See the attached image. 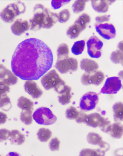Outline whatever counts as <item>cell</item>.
Instances as JSON below:
<instances>
[{
	"label": "cell",
	"instance_id": "obj_38",
	"mask_svg": "<svg viewBox=\"0 0 123 156\" xmlns=\"http://www.w3.org/2000/svg\"><path fill=\"white\" fill-rule=\"evenodd\" d=\"M10 131L5 128L0 129V142H3L8 139L10 136Z\"/></svg>",
	"mask_w": 123,
	"mask_h": 156
},
{
	"label": "cell",
	"instance_id": "obj_10",
	"mask_svg": "<svg viewBox=\"0 0 123 156\" xmlns=\"http://www.w3.org/2000/svg\"><path fill=\"white\" fill-rule=\"evenodd\" d=\"M105 78L102 72L97 70L90 73L85 72L82 75L80 81L82 84L85 85L92 84L98 86L102 83Z\"/></svg>",
	"mask_w": 123,
	"mask_h": 156
},
{
	"label": "cell",
	"instance_id": "obj_3",
	"mask_svg": "<svg viewBox=\"0 0 123 156\" xmlns=\"http://www.w3.org/2000/svg\"><path fill=\"white\" fill-rule=\"evenodd\" d=\"M41 83L46 90L53 89L58 94L66 85L64 81L60 77L55 69H52L42 77Z\"/></svg>",
	"mask_w": 123,
	"mask_h": 156
},
{
	"label": "cell",
	"instance_id": "obj_13",
	"mask_svg": "<svg viewBox=\"0 0 123 156\" xmlns=\"http://www.w3.org/2000/svg\"><path fill=\"white\" fill-rule=\"evenodd\" d=\"M25 91L33 99L40 98L43 94V91L39 88L37 83L32 80H26L24 86Z\"/></svg>",
	"mask_w": 123,
	"mask_h": 156
},
{
	"label": "cell",
	"instance_id": "obj_40",
	"mask_svg": "<svg viewBox=\"0 0 123 156\" xmlns=\"http://www.w3.org/2000/svg\"><path fill=\"white\" fill-rule=\"evenodd\" d=\"M87 115L82 111H79L78 115L75 119L76 122L78 124L84 123L85 118Z\"/></svg>",
	"mask_w": 123,
	"mask_h": 156
},
{
	"label": "cell",
	"instance_id": "obj_1",
	"mask_svg": "<svg viewBox=\"0 0 123 156\" xmlns=\"http://www.w3.org/2000/svg\"><path fill=\"white\" fill-rule=\"evenodd\" d=\"M53 56L50 49L42 40L26 39L18 46L12 56V72L21 79L36 80L52 67Z\"/></svg>",
	"mask_w": 123,
	"mask_h": 156
},
{
	"label": "cell",
	"instance_id": "obj_2",
	"mask_svg": "<svg viewBox=\"0 0 123 156\" xmlns=\"http://www.w3.org/2000/svg\"><path fill=\"white\" fill-rule=\"evenodd\" d=\"M33 13V16L29 20L30 30L36 31L43 28L49 29L58 21V14L41 4L34 6Z\"/></svg>",
	"mask_w": 123,
	"mask_h": 156
},
{
	"label": "cell",
	"instance_id": "obj_43",
	"mask_svg": "<svg viewBox=\"0 0 123 156\" xmlns=\"http://www.w3.org/2000/svg\"><path fill=\"white\" fill-rule=\"evenodd\" d=\"M117 49L123 52V41L120 42L117 45Z\"/></svg>",
	"mask_w": 123,
	"mask_h": 156
},
{
	"label": "cell",
	"instance_id": "obj_7",
	"mask_svg": "<svg viewBox=\"0 0 123 156\" xmlns=\"http://www.w3.org/2000/svg\"><path fill=\"white\" fill-rule=\"evenodd\" d=\"M55 67L62 74L74 72L78 69V62L76 58L68 57L62 59H57Z\"/></svg>",
	"mask_w": 123,
	"mask_h": 156
},
{
	"label": "cell",
	"instance_id": "obj_36",
	"mask_svg": "<svg viewBox=\"0 0 123 156\" xmlns=\"http://www.w3.org/2000/svg\"><path fill=\"white\" fill-rule=\"evenodd\" d=\"M10 89L9 86L0 81V98L7 95Z\"/></svg>",
	"mask_w": 123,
	"mask_h": 156
},
{
	"label": "cell",
	"instance_id": "obj_26",
	"mask_svg": "<svg viewBox=\"0 0 123 156\" xmlns=\"http://www.w3.org/2000/svg\"><path fill=\"white\" fill-rule=\"evenodd\" d=\"M52 133L49 129L42 128L39 129L37 133L38 139L42 142L48 141L51 137Z\"/></svg>",
	"mask_w": 123,
	"mask_h": 156
},
{
	"label": "cell",
	"instance_id": "obj_33",
	"mask_svg": "<svg viewBox=\"0 0 123 156\" xmlns=\"http://www.w3.org/2000/svg\"><path fill=\"white\" fill-rule=\"evenodd\" d=\"M79 113L76 108L75 107L71 106L68 108L65 111L66 118L69 119H76Z\"/></svg>",
	"mask_w": 123,
	"mask_h": 156
},
{
	"label": "cell",
	"instance_id": "obj_8",
	"mask_svg": "<svg viewBox=\"0 0 123 156\" xmlns=\"http://www.w3.org/2000/svg\"><path fill=\"white\" fill-rule=\"evenodd\" d=\"M98 100V95L97 93L92 91L88 92L83 95L81 98L79 108L83 111L91 110L95 108Z\"/></svg>",
	"mask_w": 123,
	"mask_h": 156
},
{
	"label": "cell",
	"instance_id": "obj_27",
	"mask_svg": "<svg viewBox=\"0 0 123 156\" xmlns=\"http://www.w3.org/2000/svg\"><path fill=\"white\" fill-rule=\"evenodd\" d=\"M69 49L68 45L65 43L60 44L56 51L57 59H62L68 57Z\"/></svg>",
	"mask_w": 123,
	"mask_h": 156
},
{
	"label": "cell",
	"instance_id": "obj_30",
	"mask_svg": "<svg viewBox=\"0 0 123 156\" xmlns=\"http://www.w3.org/2000/svg\"><path fill=\"white\" fill-rule=\"evenodd\" d=\"M32 111L31 110H22L20 115V119L25 125H28L32 123Z\"/></svg>",
	"mask_w": 123,
	"mask_h": 156
},
{
	"label": "cell",
	"instance_id": "obj_11",
	"mask_svg": "<svg viewBox=\"0 0 123 156\" xmlns=\"http://www.w3.org/2000/svg\"><path fill=\"white\" fill-rule=\"evenodd\" d=\"M120 78L119 77H112L106 79L100 93L108 94H115L122 87Z\"/></svg>",
	"mask_w": 123,
	"mask_h": 156
},
{
	"label": "cell",
	"instance_id": "obj_31",
	"mask_svg": "<svg viewBox=\"0 0 123 156\" xmlns=\"http://www.w3.org/2000/svg\"><path fill=\"white\" fill-rule=\"evenodd\" d=\"M87 0H76L72 4V8L73 12L78 14L83 11L85 9L86 2Z\"/></svg>",
	"mask_w": 123,
	"mask_h": 156
},
{
	"label": "cell",
	"instance_id": "obj_28",
	"mask_svg": "<svg viewBox=\"0 0 123 156\" xmlns=\"http://www.w3.org/2000/svg\"><path fill=\"white\" fill-rule=\"evenodd\" d=\"M85 44V41L84 40H79L75 42L71 48L72 53L76 55L81 54L84 50Z\"/></svg>",
	"mask_w": 123,
	"mask_h": 156
},
{
	"label": "cell",
	"instance_id": "obj_14",
	"mask_svg": "<svg viewBox=\"0 0 123 156\" xmlns=\"http://www.w3.org/2000/svg\"><path fill=\"white\" fill-rule=\"evenodd\" d=\"M107 119L97 112L87 115L84 123L88 126L94 128L99 127Z\"/></svg>",
	"mask_w": 123,
	"mask_h": 156
},
{
	"label": "cell",
	"instance_id": "obj_29",
	"mask_svg": "<svg viewBox=\"0 0 123 156\" xmlns=\"http://www.w3.org/2000/svg\"><path fill=\"white\" fill-rule=\"evenodd\" d=\"M110 59L113 63L115 64H123V52L117 49L111 53L110 56Z\"/></svg>",
	"mask_w": 123,
	"mask_h": 156
},
{
	"label": "cell",
	"instance_id": "obj_17",
	"mask_svg": "<svg viewBox=\"0 0 123 156\" xmlns=\"http://www.w3.org/2000/svg\"><path fill=\"white\" fill-rule=\"evenodd\" d=\"M80 67L85 72L90 73L94 72L99 68L98 64L95 61L87 58H84L80 61Z\"/></svg>",
	"mask_w": 123,
	"mask_h": 156
},
{
	"label": "cell",
	"instance_id": "obj_23",
	"mask_svg": "<svg viewBox=\"0 0 123 156\" xmlns=\"http://www.w3.org/2000/svg\"><path fill=\"white\" fill-rule=\"evenodd\" d=\"M105 152L99 148L96 149L84 148L81 150L79 156H104Z\"/></svg>",
	"mask_w": 123,
	"mask_h": 156
},
{
	"label": "cell",
	"instance_id": "obj_16",
	"mask_svg": "<svg viewBox=\"0 0 123 156\" xmlns=\"http://www.w3.org/2000/svg\"><path fill=\"white\" fill-rule=\"evenodd\" d=\"M115 0H92L91 4L93 10L99 13H105L108 10L109 6L112 5Z\"/></svg>",
	"mask_w": 123,
	"mask_h": 156
},
{
	"label": "cell",
	"instance_id": "obj_34",
	"mask_svg": "<svg viewBox=\"0 0 123 156\" xmlns=\"http://www.w3.org/2000/svg\"><path fill=\"white\" fill-rule=\"evenodd\" d=\"M70 14L69 10L67 9L62 10L58 13V21L61 23H64L69 19Z\"/></svg>",
	"mask_w": 123,
	"mask_h": 156
},
{
	"label": "cell",
	"instance_id": "obj_12",
	"mask_svg": "<svg viewBox=\"0 0 123 156\" xmlns=\"http://www.w3.org/2000/svg\"><path fill=\"white\" fill-rule=\"evenodd\" d=\"M95 30L103 38L109 40L115 38L116 31L113 24L110 23H96L94 25Z\"/></svg>",
	"mask_w": 123,
	"mask_h": 156
},
{
	"label": "cell",
	"instance_id": "obj_39",
	"mask_svg": "<svg viewBox=\"0 0 123 156\" xmlns=\"http://www.w3.org/2000/svg\"><path fill=\"white\" fill-rule=\"evenodd\" d=\"M110 15H104L101 16H96L95 20L96 23H102L104 22L109 21L110 20Z\"/></svg>",
	"mask_w": 123,
	"mask_h": 156
},
{
	"label": "cell",
	"instance_id": "obj_19",
	"mask_svg": "<svg viewBox=\"0 0 123 156\" xmlns=\"http://www.w3.org/2000/svg\"><path fill=\"white\" fill-rule=\"evenodd\" d=\"M123 133V125L120 122H116L111 124L107 134L112 137L119 139Z\"/></svg>",
	"mask_w": 123,
	"mask_h": 156
},
{
	"label": "cell",
	"instance_id": "obj_22",
	"mask_svg": "<svg viewBox=\"0 0 123 156\" xmlns=\"http://www.w3.org/2000/svg\"><path fill=\"white\" fill-rule=\"evenodd\" d=\"M34 105L32 101L24 96H21L18 100L17 105L22 110L33 111Z\"/></svg>",
	"mask_w": 123,
	"mask_h": 156
},
{
	"label": "cell",
	"instance_id": "obj_15",
	"mask_svg": "<svg viewBox=\"0 0 123 156\" xmlns=\"http://www.w3.org/2000/svg\"><path fill=\"white\" fill-rule=\"evenodd\" d=\"M30 28L29 22L21 19H17L11 27L12 33L17 36L20 35L28 30Z\"/></svg>",
	"mask_w": 123,
	"mask_h": 156
},
{
	"label": "cell",
	"instance_id": "obj_24",
	"mask_svg": "<svg viewBox=\"0 0 123 156\" xmlns=\"http://www.w3.org/2000/svg\"><path fill=\"white\" fill-rule=\"evenodd\" d=\"M86 140L89 144L99 146L103 141L101 136L97 133L93 132L88 133L86 136Z\"/></svg>",
	"mask_w": 123,
	"mask_h": 156
},
{
	"label": "cell",
	"instance_id": "obj_35",
	"mask_svg": "<svg viewBox=\"0 0 123 156\" xmlns=\"http://www.w3.org/2000/svg\"><path fill=\"white\" fill-rule=\"evenodd\" d=\"M60 142L56 137L52 138L49 143V147L52 151L59 150Z\"/></svg>",
	"mask_w": 123,
	"mask_h": 156
},
{
	"label": "cell",
	"instance_id": "obj_20",
	"mask_svg": "<svg viewBox=\"0 0 123 156\" xmlns=\"http://www.w3.org/2000/svg\"><path fill=\"white\" fill-rule=\"evenodd\" d=\"M71 88L67 85L64 89L60 94L57 97L59 102L63 105H66L71 102L72 97L71 94Z\"/></svg>",
	"mask_w": 123,
	"mask_h": 156
},
{
	"label": "cell",
	"instance_id": "obj_4",
	"mask_svg": "<svg viewBox=\"0 0 123 156\" xmlns=\"http://www.w3.org/2000/svg\"><path fill=\"white\" fill-rule=\"evenodd\" d=\"M26 10L25 3L20 1L7 5L0 13V17L5 22H12L15 18L24 13Z\"/></svg>",
	"mask_w": 123,
	"mask_h": 156
},
{
	"label": "cell",
	"instance_id": "obj_6",
	"mask_svg": "<svg viewBox=\"0 0 123 156\" xmlns=\"http://www.w3.org/2000/svg\"><path fill=\"white\" fill-rule=\"evenodd\" d=\"M32 117L35 121L40 125H49L56 121L57 118L49 108L45 107H39L34 112Z\"/></svg>",
	"mask_w": 123,
	"mask_h": 156
},
{
	"label": "cell",
	"instance_id": "obj_5",
	"mask_svg": "<svg viewBox=\"0 0 123 156\" xmlns=\"http://www.w3.org/2000/svg\"><path fill=\"white\" fill-rule=\"evenodd\" d=\"M90 21V17L88 14L82 13L68 28L66 31L67 35L72 39L77 38L86 28Z\"/></svg>",
	"mask_w": 123,
	"mask_h": 156
},
{
	"label": "cell",
	"instance_id": "obj_32",
	"mask_svg": "<svg viewBox=\"0 0 123 156\" xmlns=\"http://www.w3.org/2000/svg\"><path fill=\"white\" fill-rule=\"evenodd\" d=\"M12 107L10 99L7 95L0 98V108L3 110L8 111Z\"/></svg>",
	"mask_w": 123,
	"mask_h": 156
},
{
	"label": "cell",
	"instance_id": "obj_21",
	"mask_svg": "<svg viewBox=\"0 0 123 156\" xmlns=\"http://www.w3.org/2000/svg\"><path fill=\"white\" fill-rule=\"evenodd\" d=\"M113 112V117L116 122H120L123 119V104L118 102L114 104L112 107Z\"/></svg>",
	"mask_w": 123,
	"mask_h": 156
},
{
	"label": "cell",
	"instance_id": "obj_18",
	"mask_svg": "<svg viewBox=\"0 0 123 156\" xmlns=\"http://www.w3.org/2000/svg\"><path fill=\"white\" fill-rule=\"evenodd\" d=\"M8 139L12 144L17 145L22 144L25 140V135L18 130H12L10 131Z\"/></svg>",
	"mask_w": 123,
	"mask_h": 156
},
{
	"label": "cell",
	"instance_id": "obj_37",
	"mask_svg": "<svg viewBox=\"0 0 123 156\" xmlns=\"http://www.w3.org/2000/svg\"><path fill=\"white\" fill-rule=\"evenodd\" d=\"M70 0H53L51 2L52 7L55 9H58L63 5L69 3Z\"/></svg>",
	"mask_w": 123,
	"mask_h": 156
},
{
	"label": "cell",
	"instance_id": "obj_41",
	"mask_svg": "<svg viewBox=\"0 0 123 156\" xmlns=\"http://www.w3.org/2000/svg\"><path fill=\"white\" fill-rule=\"evenodd\" d=\"M8 69L2 64H0V81H1L6 75Z\"/></svg>",
	"mask_w": 123,
	"mask_h": 156
},
{
	"label": "cell",
	"instance_id": "obj_9",
	"mask_svg": "<svg viewBox=\"0 0 123 156\" xmlns=\"http://www.w3.org/2000/svg\"><path fill=\"white\" fill-rule=\"evenodd\" d=\"M103 45L102 42L97 36H91L86 42L87 52L89 56L93 58H100L101 55Z\"/></svg>",
	"mask_w": 123,
	"mask_h": 156
},
{
	"label": "cell",
	"instance_id": "obj_42",
	"mask_svg": "<svg viewBox=\"0 0 123 156\" xmlns=\"http://www.w3.org/2000/svg\"><path fill=\"white\" fill-rule=\"evenodd\" d=\"M7 115L3 112L0 111V125L4 124L7 121Z\"/></svg>",
	"mask_w": 123,
	"mask_h": 156
},
{
	"label": "cell",
	"instance_id": "obj_25",
	"mask_svg": "<svg viewBox=\"0 0 123 156\" xmlns=\"http://www.w3.org/2000/svg\"><path fill=\"white\" fill-rule=\"evenodd\" d=\"M18 81L17 77L12 72L8 69L4 78L1 81L10 86L16 84Z\"/></svg>",
	"mask_w": 123,
	"mask_h": 156
}]
</instances>
